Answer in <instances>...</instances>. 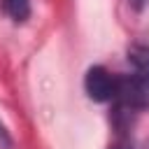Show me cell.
I'll use <instances>...</instances> for the list:
<instances>
[{
  "label": "cell",
  "mask_w": 149,
  "mask_h": 149,
  "mask_svg": "<svg viewBox=\"0 0 149 149\" xmlns=\"http://www.w3.org/2000/svg\"><path fill=\"white\" fill-rule=\"evenodd\" d=\"M130 72L119 74V93L121 100L130 109L149 107V44H133L128 49Z\"/></svg>",
  "instance_id": "cell-1"
},
{
  "label": "cell",
  "mask_w": 149,
  "mask_h": 149,
  "mask_svg": "<svg viewBox=\"0 0 149 149\" xmlns=\"http://www.w3.org/2000/svg\"><path fill=\"white\" fill-rule=\"evenodd\" d=\"M84 91L95 102L116 100L119 93V74H112L102 65H91L84 74Z\"/></svg>",
  "instance_id": "cell-2"
},
{
  "label": "cell",
  "mask_w": 149,
  "mask_h": 149,
  "mask_svg": "<svg viewBox=\"0 0 149 149\" xmlns=\"http://www.w3.org/2000/svg\"><path fill=\"white\" fill-rule=\"evenodd\" d=\"M0 9L14 23H23L30 16V0H0Z\"/></svg>",
  "instance_id": "cell-3"
},
{
  "label": "cell",
  "mask_w": 149,
  "mask_h": 149,
  "mask_svg": "<svg viewBox=\"0 0 149 149\" xmlns=\"http://www.w3.org/2000/svg\"><path fill=\"white\" fill-rule=\"evenodd\" d=\"M128 2H130V7H133V9H137V12H140V9H144V7H147V2H149V0H128Z\"/></svg>",
  "instance_id": "cell-4"
},
{
  "label": "cell",
  "mask_w": 149,
  "mask_h": 149,
  "mask_svg": "<svg viewBox=\"0 0 149 149\" xmlns=\"http://www.w3.org/2000/svg\"><path fill=\"white\" fill-rule=\"evenodd\" d=\"M112 149H133V147H130V142H119V144H114Z\"/></svg>",
  "instance_id": "cell-5"
}]
</instances>
